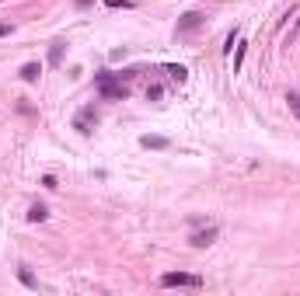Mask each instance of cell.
Masks as SVG:
<instances>
[{"label": "cell", "mask_w": 300, "mask_h": 296, "mask_svg": "<svg viewBox=\"0 0 300 296\" xmlns=\"http://www.w3.org/2000/svg\"><path fill=\"white\" fill-rule=\"evenodd\" d=\"M39 77H42V66H39V63H25V66H21V80L35 84Z\"/></svg>", "instance_id": "8992f818"}, {"label": "cell", "mask_w": 300, "mask_h": 296, "mask_svg": "<svg viewBox=\"0 0 300 296\" xmlns=\"http://www.w3.org/2000/svg\"><path fill=\"white\" fill-rule=\"evenodd\" d=\"M244 53H248V45L241 42V45H238V56H234V70H241V63H244Z\"/></svg>", "instance_id": "4fadbf2b"}, {"label": "cell", "mask_w": 300, "mask_h": 296, "mask_svg": "<svg viewBox=\"0 0 300 296\" xmlns=\"http://www.w3.org/2000/svg\"><path fill=\"white\" fill-rule=\"evenodd\" d=\"M105 7H112V11H129V7H133V4H129V0H105Z\"/></svg>", "instance_id": "7c38bea8"}, {"label": "cell", "mask_w": 300, "mask_h": 296, "mask_svg": "<svg viewBox=\"0 0 300 296\" xmlns=\"http://www.w3.org/2000/svg\"><path fill=\"white\" fill-rule=\"evenodd\" d=\"M63 59V42H53V49H49V63H60Z\"/></svg>", "instance_id": "8fae6325"}, {"label": "cell", "mask_w": 300, "mask_h": 296, "mask_svg": "<svg viewBox=\"0 0 300 296\" xmlns=\"http://www.w3.org/2000/svg\"><path fill=\"white\" fill-rule=\"evenodd\" d=\"M217 234H220L217 227H206V230H196V234H192V244H196V248H210V244L217 240Z\"/></svg>", "instance_id": "277c9868"}, {"label": "cell", "mask_w": 300, "mask_h": 296, "mask_svg": "<svg viewBox=\"0 0 300 296\" xmlns=\"http://www.w3.org/2000/svg\"><path fill=\"white\" fill-rule=\"evenodd\" d=\"M160 286H164V289H175V286H178V289H199L202 279L189 276V272H164V276H160Z\"/></svg>", "instance_id": "6da1fadb"}, {"label": "cell", "mask_w": 300, "mask_h": 296, "mask_svg": "<svg viewBox=\"0 0 300 296\" xmlns=\"http://www.w3.org/2000/svg\"><path fill=\"white\" fill-rule=\"evenodd\" d=\"M286 105H290V112L300 118V91H286Z\"/></svg>", "instance_id": "9c48e42d"}, {"label": "cell", "mask_w": 300, "mask_h": 296, "mask_svg": "<svg viewBox=\"0 0 300 296\" xmlns=\"http://www.w3.org/2000/svg\"><path fill=\"white\" fill-rule=\"evenodd\" d=\"M140 143L147 146V150H164V146H168V139H164V136H143Z\"/></svg>", "instance_id": "52a82bcc"}, {"label": "cell", "mask_w": 300, "mask_h": 296, "mask_svg": "<svg viewBox=\"0 0 300 296\" xmlns=\"http://www.w3.org/2000/svg\"><path fill=\"white\" fill-rule=\"evenodd\" d=\"M98 87H101L105 98H116V101L129 98V87H126V84H112V73H98Z\"/></svg>", "instance_id": "7a4b0ae2"}, {"label": "cell", "mask_w": 300, "mask_h": 296, "mask_svg": "<svg viewBox=\"0 0 300 296\" xmlns=\"http://www.w3.org/2000/svg\"><path fill=\"white\" fill-rule=\"evenodd\" d=\"M95 122H98V115H95V108H84V112H80V115L74 118V129H77V133H84V136H87V133L95 129Z\"/></svg>", "instance_id": "3957f363"}, {"label": "cell", "mask_w": 300, "mask_h": 296, "mask_svg": "<svg viewBox=\"0 0 300 296\" xmlns=\"http://www.w3.org/2000/svg\"><path fill=\"white\" fill-rule=\"evenodd\" d=\"M28 219H32V223H42V219H49V209H45V206H32V209H28Z\"/></svg>", "instance_id": "ba28073f"}, {"label": "cell", "mask_w": 300, "mask_h": 296, "mask_svg": "<svg viewBox=\"0 0 300 296\" xmlns=\"http://www.w3.org/2000/svg\"><path fill=\"white\" fill-rule=\"evenodd\" d=\"M297 28H300V18H297Z\"/></svg>", "instance_id": "e0dca14e"}, {"label": "cell", "mask_w": 300, "mask_h": 296, "mask_svg": "<svg viewBox=\"0 0 300 296\" xmlns=\"http://www.w3.org/2000/svg\"><path fill=\"white\" fill-rule=\"evenodd\" d=\"M4 35H11V24H0V39H4Z\"/></svg>", "instance_id": "9a60e30c"}, {"label": "cell", "mask_w": 300, "mask_h": 296, "mask_svg": "<svg viewBox=\"0 0 300 296\" xmlns=\"http://www.w3.org/2000/svg\"><path fill=\"white\" fill-rule=\"evenodd\" d=\"M164 70H168V77H171V80H178V84H181L185 77H189V70H185V66H175V63H171V66H164Z\"/></svg>", "instance_id": "30bf717a"}, {"label": "cell", "mask_w": 300, "mask_h": 296, "mask_svg": "<svg viewBox=\"0 0 300 296\" xmlns=\"http://www.w3.org/2000/svg\"><path fill=\"white\" fill-rule=\"evenodd\" d=\"M18 276H21V282H25V286H35V279H32V272H28V268H21Z\"/></svg>", "instance_id": "5bb4252c"}, {"label": "cell", "mask_w": 300, "mask_h": 296, "mask_svg": "<svg viewBox=\"0 0 300 296\" xmlns=\"http://www.w3.org/2000/svg\"><path fill=\"white\" fill-rule=\"evenodd\" d=\"M87 4H91V0H77V7H87Z\"/></svg>", "instance_id": "2e32d148"}, {"label": "cell", "mask_w": 300, "mask_h": 296, "mask_svg": "<svg viewBox=\"0 0 300 296\" xmlns=\"http://www.w3.org/2000/svg\"><path fill=\"white\" fill-rule=\"evenodd\" d=\"M199 24H202V14H199V11H189V14L178 21V35H185V32H196Z\"/></svg>", "instance_id": "5b68a950"}]
</instances>
